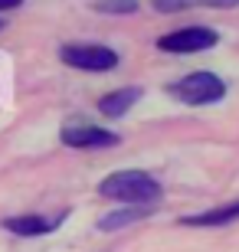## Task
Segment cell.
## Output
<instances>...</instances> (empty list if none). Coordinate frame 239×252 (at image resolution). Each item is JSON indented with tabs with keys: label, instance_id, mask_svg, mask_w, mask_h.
Masks as SVG:
<instances>
[{
	"label": "cell",
	"instance_id": "cell-1",
	"mask_svg": "<svg viewBox=\"0 0 239 252\" xmlns=\"http://www.w3.org/2000/svg\"><path fill=\"white\" fill-rule=\"evenodd\" d=\"M99 196L121 206H154L161 200V184L147 170H115L99 184Z\"/></svg>",
	"mask_w": 239,
	"mask_h": 252
},
{
	"label": "cell",
	"instance_id": "cell-2",
	"mask_svg": "<svg viewBox=\"0 0 239 252\" xmlns=\"http://www.w3.org/2000/svg\"><path fill=\"white\" fill-rule=\"evenodd\" d=\"M167 95L184 105H213L226 95V82L216 72H190L167 85Z\"/></svg>",
	"mask_w": 239,
	"mask_h": 252
},
{
	"label": "cell",
	"instance_id": "cell-3",
	"mask_svg": "<svg viewBox=\"0 0 239 252\" xmlns=\"http://www.w3.org/2000/svg\"><path fill=\"white\" fill-rule=\"evenodd\" d=\"M59 59L69 69H79V72H111L121 63L115 49L99 46V43H66L59 49Z\"/></svg>",
	"mask_w": 239,
	"mask_h": 252
},
{
	"label": "cell",
	"instance_id": "cell-4",
	"mask_svg": "<svg viewBox=\"0 0 239 252\" xmlns=\"http://www.w3.org/2000/svg\"><path fill=\"white\" fill-rule=\"evenodd\" d=\"M216 43H220V33L210 27H184V30H171L164 36H157V49L161 53H177V56L203 53V49H213Z\"/></svg>",
	"mask_w": 239,
	"mask_h": 252
},
{
	"label": "cell",
	"instance_id": "cell-5",
	"mask_svg": "<svg viewBox=\"0 0 239 252\" xmlns=\"http://www.w3.org/2000/svg\"><path fill=\"white\" fill-rule=\"evenodd\" d=\"M59 141H63L66 148H79V151H95V148H115L118 144V134L108 128H99V125H66L59 131Z\"/></svg>",
	"mask_w": 239,
	"mask_h": 252
},
{
	"label": "cell",
	"instance_id": "cell-6",
	"mask_svg": "<svg viewBox=\"0 0 239 252\" xmlns=\"http://www.w3.org/2000/svg\"><path fill=\"white\" fill-rule=\"evenodd\" d=\"M141 95H144L141 85H121V89H111V92H105L99 98V112L105 115V118H121V115H128L131 105L141 102Z\"/></svg>",
	"mask_w": 239,
	"mask_h": 252
},
{
	"label": "cell",
	"instance_id": "cell-7",
	"mask_svg": "<svg viewBox=\"0 0 239 252\" xmlns=\"http://www.w3.org/2000/svg\"><path fill=\"white\" fill-rule=\"evenodd\" d=\"M63 216H39V213H27V216H7L3 220V229L13 236H46L53 229H59Z\"/></svg>",
	"mask_w": 239,
	"mask_h": 252
},
{
	"label": "cell",
	"instance_id": "cell-8",
	"mask_svg": "<svg viewBox=\"0 0 239 252\" xmlns=\"http://www.w3.org/2000/svg\"><path fill=\"white\" fill-rule=\"evenodd\" d=\"M236 220H239V200H230V203H223V206H213V210H203V213L184 216L180 223L210 229V226H226V223H236Z\"/></svg>",
	"mask_w": 239,
	"mask_h": 252
},
{
	"label": "cell",
	"instance_id": "cell-9",
	"mask_svg": "<svg viewBox=\"0 0 239 252\" xmlns=\"http://www.w3.org/2000/svg\"><path fill=\"white\" fill-rule=\"evenodd\" d=\"M151 210H154V206H121V210H115V213L102 216L99 229H102V233L125 229V226H131V223H138V220H144V216H151Z\"/></svg>",
	"mask_w": 239,
	"mask_h": 252
},
{
	"label": "cell",
	"instance_id": "cell-10",
	"mask_svg": "<svg viewBox=\"0 0 239 252\" xmlns=\"http://www.w3.org/2000/svg\"><path fill=\"white\" fill-rule=\"evenodd\" d=\"M92 10L99 13H111V17H125L138 10V0H92Z\"/></svg>",
	"mask_w": 239,
	"mask_h": 252
},
{
	"label": "cell",
	"instance_id": "cell-11",
	"mask_svg": "<svg viewBox=\"0 0 239 252\" xmlns=\"http://www.w3.org/2000/svg\"><path fill=\"white\" fill-rule=\"evenodd\" d=\"M200 3V7H239V0H187V7Z\"/></svg>",
	"mask_w": 239,
	"mask_h": 252
},
{
	"label": "cell",
	"instance_id": "cell-12",
	"mask_svg": "<svg viewBox=\"0 0 239 252\" xmlns=\"http://www.w3.org/2000/svg\"><path fill=\"white\" fill-rule=\"evenodd\" d=\"M23 0H0V10H17Z\"/></svg>",
	"mask_w": 239,
	"mask_h": 252
},
{
	"label": "cell",
	"instance_id": "cell-13",
	"mask_svg": "<svg viewBox=\"0 0 239 252\" xmlns=\"http://www.w3.org/2000/svg\"><path fill=\"white\" fill-rule=\"evenodd\" d=\"M0 30H3V17H0Z\"/></svg>",
	"mask_w": 239,
	"mask_h": 252
}]
</instances>
